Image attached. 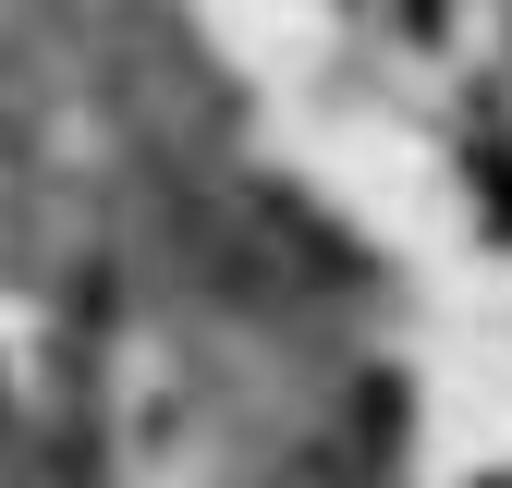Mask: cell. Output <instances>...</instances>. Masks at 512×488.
<instances>
[]
</instances>
